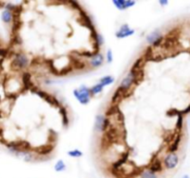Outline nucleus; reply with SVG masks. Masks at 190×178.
<instances>
[{"label":"nucleus","mask_w":190,"mask_h":178,"mask_svg":"<svg viewBox=\"0 0 190 178\" xmlns=\"http://www.w3.org/2000/svg\"><path fill=\"white\" fill-rule=\"evenodd\" d=\"M73 96L76 100L82 105H87L92 97L90 88L85 85H81L79 88L73 90Z\"/></svg>","instance_id":"obj_1"},{"label":"nucleus","mask_w":190,"mask_h":178,"mask_svg":"<svg viewBox=\"0 0 190 178\" xmlns=\"http://www.w3.org/2000/svg\"><path fill=\"white\" fill-rule=\"evenodd\" d=\"M111 118L106 117L103 114H98L95 118V125L94 129L97 133L99 134H104L111 126Z\"/></svg>","instance_id":"obj_2"},{"label":"nucleus","mask_w":190,"mask_h":178,"mask_svg":"<svg viewBox=\"0 0 190 178\" xmlns=\"http://www.w3.org/2000/svg\"><path fill=\"white\" fill-rule=\"evenodd\" d=\"M146 41L152 48H158L162 45V43L164 41V36L162 35L161 30L157 29L146 36Z\"/></svg>","instance_id":"obj_3"},{"label":"nucleus","mask_w":190,"mask_h":178,"mask_svg":"<svg viewBox=\"0 0 190 178\" xmlns=\"http://www.w3.org/2000/svg\"><path fill=\"white\" fill-rule=\"evenodd\" d=\"M30 59L22 52H17L12 61V67L16 70H24L29 66Z\"/></svg>","instance_id":"obj_4"},{"label":"nucleus","mask_w":190,"mask_h":178,"mask_svg":"<svg viewBox=\"0 0 190 178\" xmlns=\"http://www.w3.org/2000/svg\"><path fill=\"white\" fill-rule=\"evenodd\" d=\"M179 161H180L179 156L176 153H167L163 158L162 163H163V167L166 170L172 171L174 170L179 165Z\"/></svg>","instance_id":"obj_5"},{"label":"nucleus","mask_w":190,"mask_h":178,"mask_svg":"<svg viewBox=\"0 0 190 178\" xmlns=\"http://www.w3.org/2000/svg\"><path fill=\"white\" fill-rule=\"evenodd\" d=\"M7 147L10 151H11L13 154H16L20 151H32L31 150V145L27 141H14L7 144Z\"/></svg>","instance_id":"obj_6"},{"label":"nucleus","mask_w":190,"mask_h":178,"mask_svg":"<svg viewBox=\"0 0 190 178\" xmlns=\"http://www.w3.org/2000/svg\"><path fill=\"white\" fill-rule=\"evenodd\" d=\"M104 61H105V58L103 54L100 53L99 51H97L95 52L94 56L91 58H89L88 64L92 69H98L104 64Z\"/></svg>","instance_id":"obj_7"},{"label":"nucleus","mask_w":190,"mask_h":178,"mask_svg":"<svg viewBox=\"0 0 190 178\" xmlns=\"http://www.w3.org/2000/svg\"><path fill=\"white\" fill-rule=\"evenodd\" d=\"M134 33H135V31L134 29H131L127 23H124L115 33V36L118 39H123V38H126V37H129V36L134 34Z\"/></svg>","instance_id":"obj_8"},{"label":"nucleus","mask_w":190,"mask_h":178,"mask_svg":"<svg viewBox=\"0 0 190 178\" xmlns=\"http://www.w3.org/2000/svg\"><path fill=\"white\" fill-rule=\"evenodd\" d=\"M130 94H131V91L125 92V91H123L122 88H120V87L118 86L117 89L114 91L112 97H111V104L118 105V103H120L123 98L128 97V96H130Z\"/></svg>","instance_id":"obj_9"},{"label":"nucleus","mask_w":190,"mask_h":178,"mask_svg":"<svg viewBox=\"0 0 190 178\" xmlns=\"http://www.w3.org/2000/svg\"><path fill=\"white\" fill-rule=\"evenodd\" d=\"M112 4L119 10H126L129 8L134 7L136 2L134 0H112Z\"/></svg>","instance_id":"obj_10"},{"label":"nucleus","mask_w":190,"mask_h":178,"mask_svg":"<svg viewBox=\"0 0 190 178\" xmlns=\"http://www.w3.org/2000/svg\"><path fill=\"white\" fill-rule=\"evenodd\" d=\"M182 137H183L182 133L177 132L176 135L174 136L173 140L172 141V143L168 147V149H167L168 153H176L179 150V148H180V145L182 142Z\"/></svg>","instance_id":"obj_11"},{"label":"nucleus","mask_w":190,"mask_h":178,"mask_svg":"<svg viewBox=\"0 0 190 178\" xmlns=\"http://www.w3.org/2000/svg\"><path fill=\"white\" fill-rule=\"evenodd\" d=\"M163 168L164 167H163L162 160L159 157H157V156L153 157V159H152V160H151V162H150V164L149 166V169L150 171H152L153 172L158 174V173H161L162 172Z\"/></svg>","instance_id":"obj_12"},{"label":"nucleus","mask_w":190,"mask_h":178,"mask_svg":"<svg viewBox=\"0 0 190 178\" xmlns=\"http://www.w3.org/2000/svg\"><path fill=\"white\" fill-rule=\"evenodd\" d=\"M15 155L18 158L22 159L26 162L35 161V159H36V155L33 152H32V151H20V152H17Z\"/></svg>","instance_id":"obj_13"},{"label":"nucleus","mask_w":190,"mask_h":178,"mask_svg":"<svg viewBox=\"0 0 190 178\" xmlns=\"http://www.w3.org/2000/svg\"><path fill=\"white\" fill-rule=\"evenodd\" d=\"M80 16H81V21H82V23L84 25V26H86L90 31H91V33L92 32H94V31H96L95 30V27H94V24H93V22H92V21H91V19H90V17L82 10L81 11H80Z\"/></svg>","instance_id":"obj_14"},{"label":"nucleus","mask_w":190,"mask_h":178,"mask_svg":"<svg viewBox=\"0 0 190 178\" xmlns=\"http://www.w3.org/2000/svg\"><path fill=\"white\" fill-rule=\"evenodd\" d=\"M91 36H92V38L94 39L95 47H96V49L99 51V49L104 45V37H103L100 34L97 33V31L92 32V33H91Z\"/></svg>","instance_id":"obj_15"},{"label":"nucleus","mask_w":190,"mask_h":178,"mask_svg":"<svg viewBox=\"0 0 190 178\" xmlns=\"http://www.w3.org/2000/svg\"><path fill=\"white\" fill-rule=\"evenodd\" d=\"M55 148V144H46L43 147H41L40 148L37 149V153L39 156H49L50 153L54 150Z\"/></svg>","instance_id":"obj_16"},{"label":"nucleus","mask_w":190,"mask_h":178,"mask_svg":"<svg viewBox=\"0 0 190 178\" xmlns=\"http://www.w3.org/2000/svg\"><path fill=\"white\" fill-rule=\"evenodd\" d=\"M60 110V114L62 118V125L64 127H68L70 125V119H69V115H68V111L67 109L64 106H61L60 108H59Z\"/></svg>","instance_id":"obj_17"},{"label":"nucleus","mask_w":190,"mask_h":178,"mask_svg":"<svg viewBox=\"0 0 190 178\" xmlns=\"http://www.w3.org/2000/svg\"><path fill=\"white\" fill-rule=\"evenodd\" d=\"M121 112L120 109H119V106L118 105H114V104H111L106 110V113H105V116L110 118V117H113V116H117L119 113Z\"/></svg>","instance_id":"obj_18"},{"label":"nucleus","mask_w":190,"mask_h":178,"mask_svg":"<svg viewBox=\"0 0 190 178\" xmlns=\"http://www.w3.org/2000/svg\"><path fill=\"white\" fill-rule=\"evenodd\" d=\"M139 177L140 178H159L158 174L150 171L149 168L144 169L139 172Z\"/></svg>","instance_id":"obj_19"},{"label":"nucleus","mask_w":190,"mask_h":178,"mask_svg":"<svg viewBox=\"0 0 190 178\" xmlns=\"http://www.w3.org/2000/svg\"><path fill=\"white\" fill-rule=\"evenodd\" d=\"M22 83L24 85V87L26 89H32L33 85L32 83V80H31V73H24L22 74Z\"/></svg>","instance_id":"obj_20"},{"label":"nucleus","mask_w":190,"mask_h":178,"mask_svg":"<svg viewBox=\"0 0 190 178\" xmlns=\"http://www.w3.org/2000/svg\"><path fill=\"white\" fill-rule=\"evenodd\" d=\"M13 18H14L13 12H11V11H10V10H5L2 12L1 19H2V21H3L5 23H7V24L10 23L11 22H13Z\"/></svg>","instance_id":"obj_21"},{"label":"nucleus","mask_w":190,"mask_h":178,"mask_svg":"<svg viewBox=\"0 0 190 178\" xmlns=\"http://www.w3.org/2000/svg\"><path fill=\"white\" fill-rule=\"evenodd\" d=\"M114 81H115V78L112 75H106V76H103V77L100 78L99 84H101L105 87V86L112 85L114 83Z\"/></svg>","instance_id":"obj_22"},{"label":"nucleus","mask_w":190,"mask_h":178,"mask_svg":"<svg viewBox=\"0 0 190 178\" xmlns=\"http://www.w3.org/2000/svg\"><path fill=\"white\" fill-rule=\"evenodd\" d=\"M103 89H104V86L101 85V84H96L94 85L92 87H90V91H91V95L92 97L94 96H97V95H99L103 92Z\"/></svg>","instance_id":"obj_23"},{"label":"nucleus","mask_w":190,"mask_h":178,"mask_svg":"<svg viewBox=\"0 0 190 178\" xmlns=\"http://www.w3.org/2000/svg\"><path fill=\"white\" fill-rule=\"evenodd\" d=\"M67 166H66V163L64 162L63 160H59L55 165H54V170L57 172H64L66 170Z\"/></svg>","instance_id":"obj_24"},{"label":"nucleus","mask_w":190,"mask_h":178,"mask_svg":"<svg viewBox=\"0 0 190 178\" xmlns=\"http://www.w3.org/2000/svg\"><path fill=\"white\" fill-rule=\"evenodd\" d=\"M184 126V115L181 114L180 111H178L177 114V121H176V130L177 132H181Z\"/></svg>","instance_id":"obj_25"},{"label":"nucleus","mask_w":190,"mask_h":178,"mask_svg":"<svg viewBox=\"0 0 190 178\" xmlns=\"http://www.w3.org/2000/svg\"><path fill=\"white\" fill-rule=\"evenodd\" d=\"M68 156L72 157V158H80L83 155V153L79 150V149H72V150H69L68 151Z\"/></svg>","instance_id":"obj_26"},{"label":"nucleus","mask_w":190,"mask_h":178,"mask_svg":"<svg viewBox=\"0 0 190 178\" xmlns=\"http://www.w3.org/2000/svg\"><path fill=\"white\" fill-rule=\"evenodd\" d=\"M106 59H107V62L108 63H111L113 61V54L111 49H108L107 53H106Z\"/></svg>","instance_id":"obj_27"},{"label":"nucleus","mask_w":190,"mask_h":178,"mask_svg":"<svg viewBox=\"0 0 190 178\" xmlns=\"http://www.w3.org/2000/svg\"><path fill=\"white\" fill-rule=\"evenodd\" d=\"M17 8H18V6L13 5V4H11V3H8V4H6V6H5V10H10V11H11V12H14V11L17 10Z\"/></svg>","instance_id":"obj_28"},{"label":"nucleus","mask_w":190,"mask_h":178,"mask_svg":"<svg viewBox=\"0 0 190 178\" xmlns=\"http://www.w3.org/2000/svg\"><path fill=\"white\" fill-rule=\"evenodd\" d=\"M68 3H69L70 5H72V7L74 10H77L79 12L82 10V8L80 7V5H79V3H78V2H76V1H69Z\"/></svg>","instance_id":"obj_29"},{"label":"nucleus","mask_w":190,"mask_h":178,"mask_svg":"<svg viewBox=\"0 0 190 178\" xmlns=\"http://www.w3.org/2000/svg\"><path fill=\"white\" fill-rule=\"evenodd\" d=\"M181 112V114L182 115H185V114H188V113H190V104L184 109H183V110H181L180 111Z\"/></svg>","instance_id":"obj_30"},{"label":"nucleus","mask_w":190,"mask_h":178,"mask_svg":"<svg viewBox=\"0 0 190 178\" xmlns=\"http://www.w3.org/2000/svg\"><path fill=\"white\" fill-rule=\"evenodd\" d=\"M159 4L161 6V7H165L169 4V1L168 0H159Z\"/></svg>","instance_id":"obj_31"},{"label":"nucleus","mask_w":190,"mask_h":178,"mask_svg":"<svg viewBox=\"0 0 190 178\" xmlns=\"http://www.w3.org/2000/svg\"><path fill=\"white\" fill-rule=\"evenodd\" d=\"M44 84L46 85H50L55 84V82H54L53 80H50V79H45V80H44Z\"/></svg>","instance_id":"obj_32"},{"label":"nucleus","mask_w":190,"mask_h":178,"mask_svg":"<svg viewBox=\"0 0 190 178\" xmlns=\"http://www.w3.org/2000/svg\"><path fill=\"white\" fill-rule=\"evenodd\" d=\"M7 51L6 50H2V49H0V55H1V56H3V57H5L6 55H7Z\"/></svg>","instance_id":"obj_33"},{"label":"nucleus","mask_w":190,"mask_h":178,"mask_svg":"<svg viewBox=\"0 0 190 178\" xmlns=\"http://www.w3.org/2000/svg\"><path fill=\"white\" fill-rule=\"evenodd\" d=\"M182 178H190V176H189L188 174H184V175L182 176Z\"/></svg>","instance_id":"obj_34"},{"label":"nucleus","mask_w":190,"mask_h":178,"mask_svg":"<svg viewBox=\"0 0 190 178\" xmlns=\"http://www.w3.org/2000/svg\"><path fill=\"white\" fill-rule=\"evenodd\" d=\"M1 135H2V131L0 129V140H1Z\"/></svg>","instance_id":"obj_35"}]
</instances>
